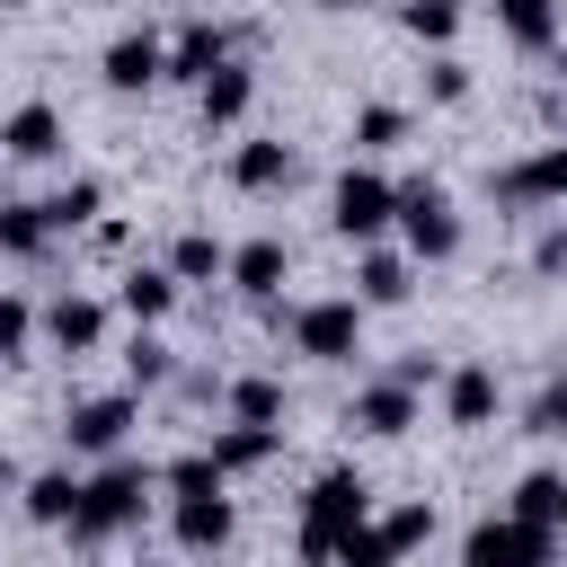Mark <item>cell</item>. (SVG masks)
<instances>
[{"label":"cell","mask_w":567,"mask_h":567,"mask_svg":"<svg viewBox=\"0 0 567 567\" xmlns=\"http://www.w3.org/2000/svg\"><path fill=\"white\" fill-rule=\"evenodd\" d=\"M0 9H27V0H0Z\"/></svg>","instance_id":"7bdbcfd3"},{"label":"cell","mask_w":567,"mask_h":567,"mask_svg":"<svg viewBox=\"0 0 567 567\" xmlns=\"http://www.w3.org/2000/svg\"><path fill=\"white\" fill-rule=\"evenodd\" d=\"M337 567H399V558H390V549H381V532L363 523V532H346V540H337Z\"/></svg>","instance_id":"d590c367"},{"label":"cell","mask_w":567,"mask_h":567,"mask_svg":"<svg viewBox=\"0 0 567 567\" xmlns=\"http://www.w3.org/2000/svg\"><path fill=\"white\" fill-rule=\"evenodd\" d=\"M346 425L372 434V443H399V434L416 425V390H399V381H363V390L346 399Z\"/></svg>","instance_id":"4fadbf2b"},{"label":"cell","mask_w":567,"mask_h":567,"mask_svg":"<svg viewBox=\"0 0 567 567\" xmlns=\"http://www.w3.org/2000/svg\"><path fill=\"white\" fill-rule=\"evenodd\" d=\"M372 532H381V549H390V558H408V549H425V540H434V505H425V496H408V505L372 514Z\"/></svg>","instance_id":"484cf974"},{"label":"cell","mask_w":567,"mask_h":567,"mask_svg":"<svg viewBox=\"0 0 567 567\" xmlns=\"http://www.w3.org/2000/svg\"><path fill=\"white\" fill-rule=\"evenodd\" d=\"M221 408H230V425H284V381L239 372V381H221Z\"/></svg>","instance_id":"603a6c76"},{"label":"cell","mask_w":567,"mask_h":567,"mask_svg":"<svg viewBox=\"0 0 567 567\" xmlns=\"http://www.w3.org/2000/svg\"><path fill=\"white\" fill-rule=\"evenodd\" d=\"M221 266H230V248H221L213 230H177V239H168V275H177V292H186V284H213Z\"/></svg>","instance_id":"d4e9b609"},{"label":"cell","mask_w":567,"mask_h":567,"mask_svg":"<svg viewBox=\"0 0 567 567\" xmlns=\"http://www.w3.org/2000/svg\"><path fill=\"white\" fill-rule=\"evenodd\" d=\"M372 523V487L363 470H319L301 496V567H337V540Z\"/></svg>","instance_id":"7a4b0ae2"},{"label":"cell","mask_w":567,"mask_h":567,"mask_svg":"<svg viewBox=\"0 0 567 567\" xmlns=\"http://www.w3.org/2000/svg\"><path fill=\"white\" fill-rule=\"evenodd\" d=\"M461 567H558V532H549V523L487 514V523L461 532Z\"/></svg>","instance_id":"3957f363"},{"label":"cell","mask_w":567,"mask_h":567,"mask_svg":"<svg viewBox=\"0 0 567 567\" xmlns=\"http://www.w3.org/2000/svg\"><path fill=\"white\" fill-rule=\"evenodd\" d=\"M213 470L221 478H248V470H266L275 452H284V425H213Z\"/></svg>","instance_id":"d6986e66"},{"label":"cell","mask_w":567,"mask_h":567,"mask_svg":"<svg viewBox=\"0 0 567 567\" xmlns=\"http://www.w3.org/2000/svg\"><path fill=\"white\" fill-rule=\"evenodd\" d=\"M18 505H27V523H53V532H71V514H80V470H35Z\"/></svg>","instance_id":"cb8c5ba5"},{"label":"cell","mask_w":567,"mask_h":567,"mask_svg":"<svg viewBox=\"0 0 567 567\" xmlns=\"http://www.w3.org/2000/svg\"><path fill=\"white\" fill-rule=\"evenodd\" d=\"M425 97H434V106H461V97H470V62H461V53H434V62H425Z\"/></svg>","instance_id":"836d02e7"},{"label":"cell","mask_w":567,"mask_h":567,"mask_svg":"<svg viewBox=\"0 0 567 567\" xmlns=\"http://www.w3.org/2000/svg\"><path fill=\"white\" fill-rule=\"evenodd\" d=\"M532 275H540V284H558V275H567V221H549V230L532 239Z\"/></svg>","instance_id":"8d00e7d4"},{"label":"cell","mask_w":567,"mask_h":567,"mask_svg":"<svg viewBox=\"0 0 567 567\" xmlns=\"http://www.w3.org/2000/svg\"><path fill=\"white\" fill-rule=\"evenodd\" d=\"M159 487H168V496H221L230 478L213 470V452H177V461L159 470Z\"/></svg>","instance_id":"1f68e13d"},{"label":"cell","mask_w":567,"mask_h":567,"mask_svg":"<svg viewBox=\"0 0 567 567\" xmlns=\"http://www.w3.org/2000/svg\"><path fill=\"white\" fill-rule=\"evenodd\" d=\"M124 381H133V399H142V390H168V381H177V346H159V337L142 328V337L124 346Z\"/></svg>","instance_id":"83f0119b"},{"label":"cell","mask_w":567,"mask_h":567,"mask_svg":"<svg viewBox=\"0 0 567 567\" xmlns=\"http://www.w3.org/2000/svg\"><path fill=\"white\" fill-rule=\"evenodd\" d=\"M292 354H310V363H354V354H363V301H354V292L301 301V310H292Z\"/></svg>","instance_id":"5b68a950"},{"label":"cell","mask_w":567,"mask_h":567,"mask_svg":"<svg viewBox=\"0 0 567 567\" xmlns=\"http://www.w3.org/2000/svg\"><path fill=\"white\" fill-rule=\"evenodd\" d=\"M496 408H505V390H496V363H452V372H443V425H461V434H487V425H496Z\"/></svg>","instance_id":"30bf717a"},{"label":"cell","mask_w":567,"mask_h":567,"mask_svg":"<svg viewBox=\"0 0 567 567\" xmlns=\"http://www.w3.org/2000/svg\"><path fill=\"white\" fill-rule=\"evenodd\" d=\"M221 275H230V284H239L248 301H275V292H284V275H292V248H284L275 230H266V239H239Z\"/></svg>","instance_id":"2e32d148"},{"label":"cell","mask_w":567,"mask_h":567,"mask_svg":"<svg viewBox=\"0 0 567 567\" xmlns=\"http://www.w3.org/2000/svg\"><path fill=\"white\" fill-rule=\"evenodd\" d=\"M221 62H230V27H213V18H186V27L168 35V71H159V80H186V89H204Z\"/></svg>","instance_id":"8fae6325"},{"label":"cell","mask_w":567,"mask_h":567,"mask_svg":"<svg viewBox=\"0 0 567 567\" xmlns=\"http://www.w3.org/2000/svg\"><path fill=\"white\" fill-rule=\"evenodd\" d=\"M487 195H496V204H514V213H532V204H567V142L523 151L514 168H496V177H487Z\"/></svg>","instance_id":"ba28073f"},{"label":"cell","mask_w":567,"mask_h":567,"mask_svg":"<svg viewBox=\"0 0 567 567\" xmlns=\"http://www.w3.org/2000/svg\"><path fill=\"white\" fill-rule=\"evenodd\" d=\"M27 337H35V310H27L18 292H0V363H9V354H27Z\"/></svg>","instance_id":"e575fe53"},{"label":"cell","mask_w":567,"mask_h":567,"mask_svg":"<svg viewBox=\"0 0 567 567\" xmlns=\"http://www.w3.org/2000/svg\"><path fill=\"white\" fill-rule=\"evenodd\" d=\"M0 151H9V159H53V151H62V115H53L44 97L9 106V115H0Z\"/></svg>","instance_id":"ffe728a7"},{"label":"cell","mask_w":567,"mask_h":567,"mask_svg":"<svg viewBox=\"0 0 567 567\" xmlns=\"http://www.w3.org/2000/svg\"><path fill=\"white\" fill-rule=\"evenodd\" d=\"M549 62H558V80H567V35H558V44H549Z\"/></svg>","instance_id":"60d3db41"},{"label":"cell","mask_w":567,"mask_h":567,"mask_svg":"<svg viewBox=\"0 0 567 567\" xmlns=\"http://www.w3.org/2000/svg\"><path fill=\"white\" fill-rule=\"evenodd\" d=\"M97 213H106V186H97V177H71L62 195H44V221H53V239H62V230H89Z\"/></svg>","instance_id":"4316f807"},{"label":"cell","mask_w":567,"mask_h":567,"mask_svg":"<svg viewBox=\"0 0 567 567\" xmlns=\"http://www.w3.org/2000/svg\"><path fill=\"white\" fill-rule=\"evenodd\" d=\"M177 399H195V408H204V399H221V381H213V372H186V363H177Z\"/></svg>","instance_id":"ab89813d"},{"label":"cell","mask_w":567,"mask_h":567,"mask_svg":"<svg viewBox=\"0 0 567 567\" xmlns=\"http://www.w3.org/2000/svg\"><path fill=\"white\" fill-rule=\"evenodd\" d=\"M381 381H399V390H425V381H434V354H399Z\"/></svg>","instance_id":"f35d334b"},{"label":"cell","mask_w":567,"mask_h":567,"mask_svg":"<svg viewBox=\"0 0 567 567\" xmlns=\"http://www.w3.org/2000/svg\"><path fill=\"white\" fill-rule=\"evenodd\" d=\"M35 328H44L62 354H97V346H106V301H97V292H62V301L35 310Z\"/></svg>","instance_id":"7c38bea8"},{"label":"cell","mask_w":567,"mask_h":567,"mask_svg":"<svg viewBox=\"0 0 567 567\" xmlns=\"http://www.w3.org/2000/svg\"><path fill=\"white\" fill-rule=\"evenodd\" d=\"M532 434H567V372H558V381L532 399Z\"/></svg>","instance_id":"74e56055"},{"label":"cell","mask_w":567,"mask_h":567,"mask_svg":"<svg viewBox=\"0 0 567 567\" xmlns=\"http://www.w3.org/2000/svg\"><path fill=\"white\" fill-rule=\"evenodd\" d=\"M248 106H257V71H248V62L230 53V62H221V71H213V80L195 89V115H204V133H230V124H239Z\"/></svg>","instance_id":"9a60e30c"},{"label":"cell","mask_w":567,"mask_h":567,"mask_svg":"<svg viewBox=\"0 0 567 567\" xmlns=\"http://www.w3.org/2000/svg\"><path fill=\"white\" fill-rule=\"evenodd\" d=\"M496 27H505L523 53H549V44L567 35V9H558V0H496Z\"/></svg>","instance_id":"7402d4cb"},{"label":"cell","mask_w":567,"mask_h":567,"mask_svg":"<svg viewBox=\"0 0 567 567\" xmlns=\"http://www.w3.org/2000/svg\"><path fill=\"white\" fill-rule=\"evenodd\" d=\"M168 540L186 558H213L230 540V496H168Z\"/></svg>","instance_id":"5bb4252c"},{"label":"cell","mask_w":567,"mask_h":567,"mask_svg":"<svg viewBox=\"0 0 567 567\" xmlns=\"http://www.w3.org/2000/svg\"><path fill=\"white\" fill-rule=\"evenodd\" d=\"M390 221L408 230V257H416V266H443V257H461V213H452V195H443L434 177L399 186V213H390Z\"/></svg>","instance_id":"277c9868"},{"label":"cell","mask_w":567,"mask_h":567,"mask_svg":"<svg viewBox=\"0 0 567 567\" xmlns=\"http://www.w3.org/2000/svg\"><path fill=\"white\" fill-rule=\"evenodd\" d=\"M44 248H53L44 204H0V257H44Z\"/></svg>","instance_id":"f546056e"},{"label":"cell","mask_w":567,"mask_h":567,"mask_svg":"<svg viewBox=\"0 0 567 567\" xmlns=\"http://www.w3.org/2000/svg\"><path fill=\"white\" fill-rule=\"evenodd\" d=\"M159 71H168V44H159L151 27H124V35L97 53V80H106L115 97H142V89H159Z\"/></svg>","instance_id":"9c48e42d"},{"label":"cell","mask_w":567,"mask_h":567,"mask_svg":"<svg viewBox=\"0 0 567 567\" xmlns=\"http://www.w3.org/2000/svg\"><path fill=\"white\" fill-rule=\"evenodd\" d=\"M151 487H159V470H142V461H97L89 478H80V514H71V540H115V532H133L142 523V505H151Z\"/></svg>","instance_id":"6da1fadb"},{"label":"cell","mask_w":567,"mask_h":567,"mask_svg":"<svg viewBox=\"0 0 567 567\" xmlns=\"http://www.w3.org/2000/svg\"><path fill=\"white\" fill-rule=\"evenodd\" d=\"M115 310H124L133 328L168 319V310H177V275H168V266H124V275H115Z\"/></svg>","instance_id":"44dd1931"},{"label":"cell","mask_w":567,"mask_h":567,"mask_svg":"<svg viewBox=\"0 0 567 567\" xmlns=\"http://www.w3.org/2000/svg\"><path fill=\"white\" fill-rule=\"evenodd\" d=\"M0 496H9V443H0Z\"/></svg>","instance_id":"b9f144b4"},{"label":"cell","mask_w":567,"mask_h":567,"mask_svg":"<svg viewBox=\"0 0 567 567\" xmlns=\"http://www.w3.org/2000/svg\"><path fill=\"white\" fill-rule=\"evenodd\" d=\"M292 168H301V159H292V142H275V133H257V142L230 151V186H239V195H275V186H292Z\"/></svg>","instance_id":"e0dca14e"},{"label":"cell","mask_w":567,"mask_h":567,"mask_svg":"<svg viewBox=\"0 0 567 567\" xmlns=\"http://www.w3.org/2000/svg\"><path fill=\"white\" fill-rule=\"evenodd\" d=\"M408 292H416V257H399V248H363L354 257V301L363 310H390Z\"/></svg>","instance_id":"ac0fdd59"},{"label":"cell","mask_w":567,"mask_h":567,"mask_svg":"<svg viewBox=\"0 0 567 567\" xmlns=\"http://www.w3.org/2000/svg\"><path fill=\"white\" fill-rule=\"evenodd\" d=\"M133 416H142V399H133V390L80 399V408L62 416V443H71L80 461H115V452H124V434H133Z\"/></svg>","instance_id":"52a82bcc"},{"label":"cell","mask_w":567,"mask_h":567,"mask_svg":"<svg viewBox=\"0 0 567 567\" xmlns=\"http://www.w3.org/2000/svg\"><path fill=\"white\" fill-rule=\"evenodd\" d=\"M408 142V106H354V151H399Z\"/></svg>","instance_id":"d6a6232c"},{"label":"cell","mask_w":567,"mask_h":567,"mask_svg":"<svg viewBox=\"0 0 567 567\" xmlns=\"http://www.w3.org/2000/svg\"><path fill=\"white\" fill-rule=\"evenodd\" d=\"M390 213H399V186L372 177V168H346V177L328 186V230L354 239V248H372V239L390 230Z\"/></svg>","instance_id":"8992f818"},{"label":"cell","mask_w":567,"mask_h":567,"mask_svg":"<svg viewBox=\"0 0 567 567\" xmlns=\"http://www.w3.org/2000/svg\"><path fill=\"white\" fill-rule=\"evenodd\" d=\"M558 496H567V478H558V470H523L505 514H514V523H549V532H558Z\"/></svg>","instance_id":"f1b7e54d"},{"label":"cell","mask_w":567,"mask_h":567,"mask_svg":"<svg viewBox=\"0 0 567 567\" xmlns=\"http://www.w3.org/2000/svg\"><path fill=\"white\" fill-rule=\"evenodd\" d=\"M399 27H408L416 44H434V53H443V44L461 35V0H399Z\"/></svg>","instance_id":"4dcf8cb0"}]
</instances>
